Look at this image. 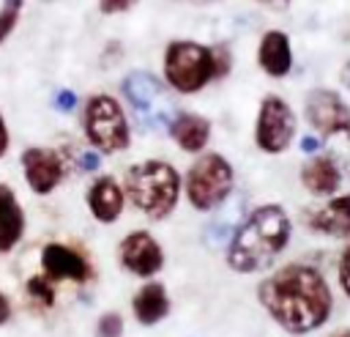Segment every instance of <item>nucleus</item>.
I'll return each mask as SVG.
<instances>
[{"instance_id":"1","label":"nucleus","mask_w":350,"mask_h":337,"mask_svg":"<svg viewBox=\"0 0 350 337\" xmlns=\"http://www.w3.org/2000/svg\"><path fill=\"white\" fill-rule=\"evenodd\" d=\"M257 301L268 318L293 337H304L328 323L334 290L325 274L312 263H284L257 285Z\"/></svg>"},{"instance_id":"2","label":"nucleus","mask_w":350,"mask_h":337,"mask_svg":"<svg viewBox=\"0 0 350 337\" xmlns=\"http://www.w3.org/2000/svg\"><path fill=\"white\" fill-rule=\"evenodd\" d=\"M293 219L279 203H262L249 211L235 227L224 260L235 274H260L276 263V258L290 247Z\"/></svg>"},{"instance_id":"3","label":"nucleus","mask_w":350,"mask_h":337,"mask_svg":"<svg viewBox=\"0 0 350 337\" xmlns=\"http://www.w3.org/2000/svg\"><path fill=\"white\" fill-rule=\"evenodd\" d=\"M126 200L150 222L167 219L183 195V175L164 159L134 162L123 175Z\"/></svg>"},{"instance_id":"4","label":"nucleus","mask_w":350,"mask_h":337,"mask_svg":"<svg viewBox=\"0 0 350 337\" xmlns=\"http://www.w3.org/2000/svg\"><path fill=\"white\" fill-rule=\"evenodd\" d=\"M120 93H123V101L129 104L137 126L145 132H153V134L167 132V126L178 115L172 88L145 68L129 71L120 79Z\"/></svg>"},{"instance_id":"5","label":"nucleus","mask_w":350,"mask_h":337,"mask_svg":"<svg viewBox=\"0 0 350 337\" xmlns=\"http://www.w3.org/2000/svg\"><path fill=\"white\" fill-rule=\"evenodd\" d=\"M161 66L164 82L180 96H194L205 90L213 79H219L213 47L194 38H172L164 47Z\"/></svg>"},{"instance_id":"6","label":"nucleus","mask_w":350,"mask_h":337,"mask_svg":"<svg viewBox=\"0 0 350 337\" xmlns=\"http://www.w3.org/2000/svg\"><path fill=\"white\" fill-rule=\"evenodd\" d=\"M235 189V167L219 151H202L183 173V197L186 203L200 211H216Z\"/></svg>"},{"instance_id":"7","label":"nucleus","mask_w":350,"mask_h":337,"mask_svg":"<svg viewBox=\"0 0 350 337\" xmlns=\"http://www.w3.org/2000/svg\"><path fill=\"white\" fill-rule=\"evenodd\" d=\"M82 132L90 148H96L101 156L120 153L131 145V126L123 104L109 93H93L88 96L82 107Z\"/></svg>"},{"instance_id":"8","label":"nucleus","mask_w":350,"mask_h":337,"mask_svg":"<svg viewBox=\"0 0 350 337\" xmlns=\"http://www.w3.org/2000/svg\"><path fill=\"white\" fill-rule=\"evenodd\" d=\"M295 132H298V118L290 101L276 93L262 96L257 107V118H254V134H252L257 151L268 156H279L293 145Z\"/></svg>"},{"instance_id":"9","label":"nucleus","mask_w":350,"mask_h":337,"mask_svg":"<svg viewBox=\"0 0 350 337\" xmlns=\"http://www.w3.org/2000/svg\"><path fill=\"white\" fill-rule=\"evenodd\" d=\"M164 247L150 230H131L118 244V263L139 279H153L164 269Z\"/></svg>"},{"instance_id":"10","label":"nucleus","mask_w":350,"mask_h":337,"mask_svg":"<svg viewBox=\"0 0 350 337\" xmlns=\"http://www.w3.org/2000/svg\"><path fill=\"white\" fill-rule=\"evenodd\" d=\"M19 164H22L25 184L30 186V192H36L41 197L52 195L68 173V164H66L63 153L57 148H46V145L25 148L22 156H19Z\"/></svg>"},{"instance_id":"11","label":"nucleus","mask_w":350,"mask_h":337,"mask_svg":"<svg viewBox=\"0 0 350 337\" xmlns=\"http://www.w3.org/2000/svg\"><path fill=\"white\" fill-rule=\"evenodd\" d=\"M304 118L314 132L331 137L350 123V104L331 88H312L304 96Z\"/></svg>"},{"instance_id":"12","label":"nucleus","mask_w":350,"mask_h":337,"mask_svg":"<svg viewBox=\"0 0 350 337\" xmlns=\"http://www.w3.org/2000/svg\"><path fill=\"white\" fill-rule=\"evenodd\" d=\"M41 271L52 279V282H88L93 277V269H90V260L68 247V244H60V241H49L41 247Z\"/></svg>"},{"instance_id":"13","label":"nucleus","mask_w":350,"mask_h":337,"mask_svg":"<svg viewBox=\"0 0 350 337\" xmlns=\"http://www.w3.org/2000/svg\"><path fill=\"white\" fill-rule=\"evenodd\" d=\"M85 205L96 222L115 225L126 208V189L112 175H96L85 192Z\"/></svg>"},{"instance_id":"14","label":"nucleus","mask_w":350,"mask_h":337,"mask_svg":"<svg viewBox=\"0 0 350 337\" xmlns=\"http://www.w3.org/2000/svg\"><path fill=\"white\" fill-rule=\"evenodd\" d=\"M306 227L317 236L347 238L350 236V192L336 195L306 214Z\"/></svg>"},{"instance_id":"15","label":"nucleus","mask_w":350,"mask_h":337,"mask_svg":"<svg viewBox=\"0 0 350 337\" xmlns=\"http://www.w3.org/2000/svg\"><path fill=\"white\" fill-rule=\"evenodd\" d=\"M257 66L271 79H282L293 71V41L284 30H265L257 41Z\"/></svg>"},{"instance_id":"16","label":"nucleus","mask_w":350,"mask_h":337,"mask_svg":"<svg viewBox=\"0 0 350 337\" xmlns=\"http://www.w3.org/2000/svg\"><path fill=\"white\" fill-rule=\"evenodd\" d=\"M301 186L314 197H331L339 192L345 175L328 153H314L301 164Z\"/></svg>"},{"instance_id":"17","label":"nucleus","mask_w":350,"mask_h":337,"mask_svg":"<svg viewBox=\"0 0 350 337\" xmlns=\"http://www.w3.org/2000/svg\"><path fill=\"white\" fill-rule=\"evenodd\" d=\"M211 121L200 112H178L172 123L167 126L170 140L183 151V153H202L211 142Z\"/></svg>"},{"instance_id":"18","label":"nucleus","mask_w":350,"mask_h":337,"mask_svg":"<svg viewBox=\"0 0 350 337\" xmlns=\"http://www.w3.org/2000/svg\"><path fill=\"white\" fill-rule=\"evenodd\" d=\"M170 310H172V299H170L164 282H159V279H148L131 296V312H134V321L139 326H156V323H161L170 315Z\"/></svg>"},{"instance_id":"19","label":"nucleus","mask_w":350,"mask_h":337,"mask_svg":"<svg viewBox=\"0 0 350 337\" xmlns=\"http://www.w3.org/2000/svg\"><path fill=\"white\" fill-rule=\"evenodd\" d=\"M25 236V208L8 184H0V255L11 252Z\"/></svg>"},{"instance_id":"20","label":"nucleus","mask_w":350,"mask_h":337,"mask_svg":"<svg viewBox=\"0 0 350 337\" xmlns=\"http://www.w3.org/2000/svg\"><path fill=\"white\" fill-rule=\"evenodd\" d=\"M219 211H221V214H216V219H211L208 227H205V244H208L211 249H219V247L227 249V244H230L235 227H238L241 219H243V200H230V197H227V200L219 205Z\"/></svg>"},{"instance_id":"21","label":"nucleus","mask_w":350,"mask_h":337,"mask_svg":"<svg viewBox=\"0 0 350 337\" xmlns=\"http://www.w3.org/2000/svg\"><path fill=\"white\" fill-rule=\"evenodd\" d=\"M323 140H325V151H328V156L339 164L342 175L350 178V123L342 126L336 134L323 137Z\"/></svg>"},{"instance_id":"22","label":"nucleus","mask_w":350,"mask_h":337,"mask_svg":"<svg viewBox=\"0 0 350 337\" xmlns=\"http://www.w3.org/2000/svg\"><path fill=\"white\" fill-rule=\"evenodd\" d=\"M25 290H27V299L44 310H49L55 304V282L41 271V274H33L27 282H25Z\"/></svg>"},{"instance_id":"23","label":"nucleus","mask_w":350,"mask_h":337,"mask_svg":"<svg viewBox=\"0 0 350 337\" xmlns=\"http://www.w3.org/2000/svg\"><path fill=\"white\" fill-rule=\"evenodd\" d=\"M22 8H25V0H3L0 3V44L14 33V27L22 16Z\"/></svg>"},{"instance_id":"24","label":"nucleus","mask_w":350,"mask_h":337,"mask_svg":"<svg viewBox=\"0 0 350 337\" xmlns=\"http://www.w3.org/2000/svg\"><path fill=\"white\" fill-rule=\"evenodd\" d=\"M96 337H123V315L109 310L96 321Z\"/></svg>"},{"instance_id":"25","label":"nucleus","mask_w":350,"mask_h":337,"mask_svg":"<svg viewBox=\"0 0 350 337\" xmlns=\"http://www.w3.org/2000/svg\"><path fill=\"white\" fill-rule=\"evenodd\" d=\"M336 277H339V288H342V293L350 299V247H345V252L339 255Z\"/></svg>"},{"instance_id":"26","label":"nucleus","mask_w":350,"mask_h":337,"mask_svg":"<svg viewBox=\"0 0 350 337\" xmlns=\"http://www.w3.org/2000/svg\"><path fill=\"white\" fill-rule=\"evenodd\" d=\"M77 167L82 173H96L101 167V153L96 148H88V151H79L77 153Z\"/></svg>"},{"instance_id":"27","label":"nucleus","mask_w":350,"mask_h":337,"mask_svg":"<svg viewBox=\"0 0 350 337\" xmlns=\"http://www.w3.org/2000/svg\"><path fill=\"white\" fill-rule=\"evenodd\" d=\"M139 0H98V11L104 16H115V14H126L137 5Z\"/></svg>"},{"instance_id":"28","label":"nucleus","mask_w":350,"mask_h":337,"mask_svg":"<svg viewBox=\"0 0 350 337\" xmlns=\"http://www.w3.org/2000/svg\"><path fill=\"white\" fill-rule=\"evenodd\" d=\"M52 104H55L57 112H71V110H77V93L68 90V88H60V90L52 96Z\"/></svg>"},{"instance_id":"29","label":"nucleus","mask_w":350,"mask_h":337,"mask_svg":"<svg viewBox=\"0 0 350 337\" xmlns=\"http://www.w3.org/2000/svg\"><path fill=\"white\" fill-rule=\"evenodd\" d=\"M213 55H216V74H219V79L221 77H227V71H230V49L224 47V44H219V47H213Z\"/></svg>"},{"instance_id":"30","label":"nucleus","mask_w":350,"mask_h":337,"mask_svg":"<svg viewBox=\"0 0 350 337\" xmlns=\"http://www.w3.org/2000/svg\"><path fill=\"white\" fill-rule=\"evenodd\" d=\"M298 145H301V151H304V153L314 156V153H320V148H323V140H320V137H314V134H304V137L298 140Z\"/></svg>"},{"instance_id":"31","label":"nucleus","mask_w":350,"mask_h":337,"mask_svg":"<svg viewBox=\"0 0 350 337\" xmlns=\"http://www.w3.org/2000/svg\"><path fill=\"white\" fill-rule=\"evenodd\" d=\"M254 3L268 8V11H287L293 5V0H254Z\"/></svg>"},{"instance_id":"32","label":"nucleus","mask_w":350,"mask_h":337,"mask_svg":"<svg viewBox=\"0 0 350 337\" xmlns=\"http://www.w3.org/2000/svg\"><path fill=\"white\" fill-rule=\"evenodd\" d=\"M8 145H11V134H8V126H5V118H3V112H0V159L5 156V151H8Z\"/></svg>"},{"instance_id":"33","label":"nucleus","mask_w":350,"mask_h":337,"mask_svg":"<svg viewBox=\"0 0 350 337\" xmlns=\"http://www.w3.org/2000/svg\"><path fill=\"white\" fill-rule=\"evenodd\" d=\"M11 321V301H8V296L0 290V326H5Z\"/></svg>"},{"instance_id":"34","label":"nucleus","mask_w":350,"mask_h":337,"mask_svg":"<svg viewBox=\"0 0 350 337\" xmlns=\"http://www.w3.org/2000/svg\"><path fill=\"white\" fill-rule=\"evenodd\" d=\"M339 79H342V85L350 90V60H345V66H342V71H339Z\"/></svg>"},{"instance_id":"35","label":"nucleus","mask_w":350,"mask_h":337,"mask_svg":"<svg viewBox=\"0 0 350 337\" xmlns=\"http://www.w3.org/2000/svg\"><path fill=\"white\" fill-rule=\"evenodd\" d=\"M328 337H350V329H336V332H331Z\"/></svg>"}]
</instances>
